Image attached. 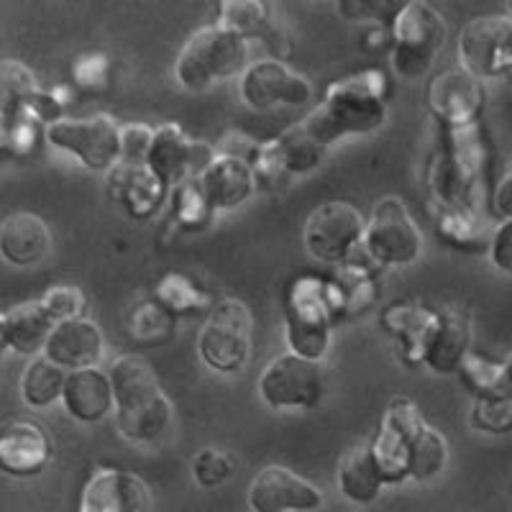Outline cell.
<instances>
[{
    "label": "cell",
    "instance_id": "cell-2",
    "mask_svg": "<svg viewBox=\"0 0 512 512\" xmlns=\"http://www.w3.org/2000/svg\"><path fill=\"white\" fill-rule=\"evenodd\" d=\"M116 397V425L131 443H154L172 423V402L154 369L139 356H121L108 372Z\"/></svg>",
    "mask_w": 512,
    "mask_h": 512
},
{
    "label": "cell",
    "instance_id": "cell-25",
    "mask_svg": "<svg viewBox=\"0 0 512 512\" xmlns=\"http://www.w3.org/2000/svg\"><path fill=\"white\" fill-rule=\"evenodd\" d=\"M52 249V231L36 213H13L0 223V256L13 267L39 264Z\"/></svg>",
    "mask_w": 512,
    "mask_h": 512
},
{
    "label": "cell",
    "instance_id": "cell-16",
    "mask_svg": "<svg viewBox=\"0 0 512 512\" xmlns=\"http://www.w3.org/2000/svg\"><path fill=\"white\" fill-rule=\"evenodd\" d=\"M323 502L326 497L318 487L285 466H267L249 487L251 512H315Z\"/></svg>",
    "mask_w": 512,
    "mask_h": 512
},
{
    "label": "cell",
    "instance_id": "cell-26",
    "mask_svg": "<svg viewBox=\"0 0 512 512\" xmlns=\"http://www.w3.org/2000/svg\"><path fill=\"white\" fill-rule=\"evenodd\" d=\"M54 323L49 313L44 310L41 300L36 303H24L18 308L8 310L0 315V338H3V349H11L16 354L36 356L47 346L49 336L54 331Z\"/></svg>",
    "mask_w": 512,
    "mask_h": 512
},
{
    "label": "cell",
    "instance_id": "cell-36",
    "mask_svg": "<svg viewBox=\"0 0 512 512\" xmlns=\"http://www.w3.org/2000/svg\"><path fill=\"white\" fill-rule=\"evenodd\" d=\"M456 374H459L466 390L472 392L477 400H482V397L512 395V384L507 379L505 364H495V361H487L477 354H469Z\"/></svg>",
    "mask_w": 512,
    "mask_h": 512
},
{
    "label": "cell",
    "instance_id": "cell-24",
    "mask_svg": "<svg viewBox=\"0 0 512 512\" xmlns=\"http://www.w3.org/2000/svg\"><path fill=\"white\" fill-rule=\"evenodd\" d=\"M438 310L418 303H397L382 313V328L390 333L397 351L408 364H423L425 349L436 328Z\"/></svg>",
    "mask_w": 512,
    "mask_h": 512
},
{
    "label": "cell",
    "instance_id": "cell-28",
    "mask_svg": "<svg viewBox=\"0 0 512 512\" xmlns=\"http://www.w3.org/2000/svg\"><path fill=\"white\" fill-rule=\"evenodd\" d=\"M338 489L354 505H372L384 489V477L372 448L356 446L338 464Z\"/></svg>",
    "mask_w": 512,
    "mask_h": 512
},
{
    "label": "cell",
    "instance_id": "cell-31",
    "mask_svg": "<svg viewBox=\"0 0 512 512\" xmlns=\"http://www.w3.org/2000/svg\"><path fill=\"white\" fill-rule=\"evenodd\" d=\"M154 300L162 305L167 313L175 315L177 320L185 318V315H198V313H210V297L200 290L195 282H190L185 274L169 272L164 274L162 280L154 287Z\"/></svg>",
    "mask_w": 512,
    "mask_h": 512
},
{
    "label": "cell",
    "instance_id": "cell-44",
    "mask_svg": "<svg viewBox=\"0 0 512 512\" xmlns=\"http://www.w3.org/2000/svg\"><path fill=\"white\" fill-rule=\"evenodd\" d=\"M152 139L154 128L144 126V123L121 126V164H146Z\"/></svg>",
    "mask_w": 512,
    "mask_h": 512
},
{
    "label": "cell",
    "instance_id": "cell-38",
    "mask_svg": "<svg viewBox=\"0 0 512 512\" xmlns=\"http://www.w3.org/2000/svg\"><path fill=\"white\" fill-rule=\"evenodd\" d=\"M438 231L443 241L461 251H482L487 246V236L472 210H446L438 221Z\"/></svg>",
    "mask_w": 512,
    "mask_h": 512
},
{
    "label": "cell",
    "instance_id": "cell-20",
    "mask_svg": "<svg viewBox=\"0 0 512 512\" xmlns=\"http://www.w3.org/2000/svg\"><path fill=\"white\" fill-rule=\"evenodd\" d=\"M52 461L47 431L29 420H16L0 428V469L11 477H36Z\"/></svg>",
    "mask_w": 512,
    "mask_h": 512
},
{
    "label": "cell",
    "instance_id": "cell-41",
    "mask_svg": "<svg viewBox=\"0 0 512 512\" xmlns=\"http://www.w3.org/2000/svg\"><path fill=\"white\" fill-rule=\"evenodd\" d=\"M251 169H254L256 190L282 192L292 180V177L287 175V169L282 167V159L280 154H277V149H274V141L259 144V152H256L254 162H251Z\"/></svg>",
    "mask_w": 512,
    "mask_h": 512
},
{
    "label": "cell",
    "instance_id": "cell-32",
    "mask_svg": "<svg viewBox=\"0 0 512 512\" xmlns=\"http://www.w3.org/2000/svg\"><path fill=\"white\" fill-rule=\"evenodd\" d=\"M216 26L244 36L246 41L264 39L272 31V8L259 0H226L218 6Z\"/></svg>",
    "mask_w": 512,
    "mask_h": 512
},
{
    "label": "cell",
    "instance_id": "cell-17",
    "mask_svg": "<svg viewBox=\"0 0 512 512\" xmlns=\"http://www.w3.org/2000/svg\"><path fill=\"white\" fill-rule=\"evenodd\" d=\"M105 190L113 203L134 221L154 218L169 203V187L146 164H121L108 172Z\"/></svg>",
    "mask_w": 512,
    "mask_h": 512
},
{
    "label": "cell",
    "instance_id": "cell-34",
    "mask_svg": "<svg viewBox=\"0 0 512 512\" xmlns=\"http://www.w3.org/2000/svg\"><path fill=\"white\" fill-rule=\"evenodd\" d=\"M175 326V315L167 313L154 297L136 303L134 308H131V313H128V333H131L134 341H139V344H167L169 338L175 336Z\"/></svg>",
    "mask_w": 512,
    "mask_h": 512
},
{
    "label": "cell",
    "instance_id": "cell-33",
    "mask_svg": "<svg viewBox=\"0 0 512 512\" xmlns=\"http://www.w3.org/2000/svg\"><path fill=\"white\" fill-rule=\"evenodd\" d=\"M169 216L177 228L190 233L205 231L213 223L216 210L210 208L198 180H187L169 192Z\"/></svg>",
    "mask_w": 512,
    "mask_h": 512
},
{
    "label": "cell",
    "instance_id": "cell-11",
    "mask_svg": "<svg viewBox=\"0 0 512 512\" xmlns=\"http://www.w3.org/2000/svg\"><path fill=\"white\" fill-rule=\"evenodd\" d=\"M425 425L428 423L423 420L413 400H408V397H392L382 415L377 436L369 443L374 459L379 464V472L384 477V484L408 482L410 448L418 441Z\"/></svg>",
    "mask_w": 512,
    "mask_h": 512
},
{
    "label": "cell",
    "instance_id": "cell-6",
    "mask_svg": "<svg viewBox=\"0 0 512 512\" xmlns=\"http://www.w3.org/2000/svg\"><path fill=\"white\" fill-rule=\"evenodd\" d=\"M254 349V318L241 300H221L205 315L198 354L218 374H239Z\"/></svg>",
    "mask_w": 512,
    "mask_h": 512
},
{
    "label": "cell",
    "instance_id": "cell-5",
    "mask_svg": "<svg viewBox=\"0 0 512 512\" xmlns=\"http://www.w3.org/2000/svg\"><path fill=\"white\" fill-rule=\"evenodd\" d=\"M338 318L331 282L303 277L290 287L287 297L285 338L290 354L320 361L331 349L333 320Z\"/></svg>",
    "mask_w": 512,
    "mask_h": 512
},
{
    "label": "cell",
    "instance_id": "cell-43",
    "mask_svg": "<svg viewBox=\"0 0 512 512\" xmlns=\"http://www.w3.org/2000/svg\"><path fill=\"white\" fill-rule=\"evenodd\" d=\"M72 80L80 90H88V93H103L108 88V80H111V62L105 54H82L72 64Z\"/></svg>",
    "mask_w": 512,
    "mask_h": 512
},
{
    "label": "cell",
    "instance_id": "cell-40",
    "mask_svg": "<svg viewBox=\"0 0 512 512\" xmlns=\"http://www.w3.org/2000/svg\"><path fill=\"white\" fill-rule=\"evenodd\" d=\"M236 472V459L228 456L226 451L218 448H203L195 459H192V477L200 487H221Z\"/></svg>",
    "mask_w": 512,
    "mask_h": 512
},
{
    "label": "cell",
    "instance_id": "cell-35",
    "mask_svg": "<svg viewBox=\"0 0 512 512\" xmlns=\"http://www.w3.org/2000/svg\"><path fill=\"white\" fill-rule=\"evenodd\" d=\"M39 93L34 75L26 64L3 59L0 62V118L11 121L29 105V100Z\"/></svg>",
    "mask_w": 512,
    "mask_h": 512
},
{
    "label": "cell",
    "instance_id": "cell-48",
    "mask_svg": "<svg viewBox=\"0 0 512 512\" xmlns=\"http://www.w3.org/2000/svg\"><path fill=\"white\" fill-rule=\"evenodd\" d=\"M510 172H512V162H510Z\"/></svg>",
    "mask_w": 512,
    "mask_h": 512
},
{
    "label": "cell",
    "instance_id": "cell-13",
    "mask_svg": "<svg viewBox=\"0 0 512 512\" xmlns=\"http://www.w3.org/2000/svg\"><path fill=\"white\" fill-rule=\"evenodd\" d=\"M213 159H216L213 146L190 139L177 123H164V126L154 128L146 167L152 169L172 192L182 182L198 180Z\"/></svg>",
    "mask_w": 512,
    "mask_h": 512
},
{
    "label": "cell",
    "instance_id": "cell-27",
    "mask_svg": "<svg viewBox=\"0 0 512 512\" xmlns=\"http://www.w3.org/2000/svg\"><path fill=\"white\" fill-rule=\"evenodd\" d=\"M333 300H336L338 318L367 313L377 300V267L372 262L349 259L346 264L336 267V280H331Z\"/></svg>",
    "mask_w": 512,
    "mask_h": 512
},
{
    "label": "cell",
    "instance_id": "cell-46",
    "mask_svg": "<svg viewBox=\"0 0 512 512\" xmlns=\"http://www.w3.org/2000/svg\"><path fill=\"white\" fill-rule=\"evenodd\" d=\"M495 210L505 221H512V172H507L500 185H497Z\"/></svg>",
    "mask_w": 512,
    "mask_h": 512
},
{
    "label": "cell",
    "instance_id": "cell-45",
    "mask_svg": "<svg viewBox=\"0 0 512 512\" xmlns=\"http://www.w3.org/2000/svg\"><path fill=\"white\" fill-rule=\"evenodd\" d=\"M489 256H492V264L500 272L512 274V221H502L497 231L492 233Z\"/></svg>",
    "mask_w": 512,
    "mask_h": 512
},
{
    "label": "cell",
    "instance_id": "cell-19",
    "mask_svg": "<svg viewBox=\"0 0 512 512\" xmlns=\"http://www.w3.org/2000/svg\"><path fill=\"white\" fill-rule=\"evenodd\" d=\"M103 351V331L90 318L57 323L47 346H44V356L54 361L57 367H62L64 372L95 369L103 359Z\"/></svg>",
    "mask_w": 512,
    "mask_h": 512
},
{
    "label": "cell",
    "instance_id": "cell-1",
    "mask_svg": "<svg viewBox=\"0 0 512 512\" xmlns=\"http://www.w3.org/2000/svg\"><path fill=\"white\" fill-rule=\"evenodd\" d=\"M387 98L390 77L379 70L356 72L328 85L323 100L315 105L303 126L326 149L344 136L374 134L387 118Z\"/></svg>",
    "mask_w": 512,
    "mask_h": 512
},
{
    "label": "cell",
    "instance_id": "cell-29",
    "mask_svg": "<svg viewBox=\"0 0 512 512\" xmlns=\"http://www.w3.org/2000/svg\"><path fill=\"white\" fill-rule=\"evenodd\" d=\"M67 374L70 372H64L44 354L36 356L29 361V367L24 369V377H21V397L29 408H52L54 402L62 400Z\"/></svg>",
    "mask_w": 512,
    "mask_h": 512
},
{
    "label": "cell",
    "instance_id": "cell-8",
    "mask_svg": "<svg viewBox=\"0 0 512 512\" xmlns=\"http://www.w3.org/2000/svg\"><path fill=\"white\" fill-rule=\"evenodd\" d=\"M367 218L351 203H323L313 210L305 221L303 241L313 259L331 267H341L354 259L359 246L364 244Z\"/></svg>",
    "mask_w": 512,
    "mask_h": 512
},
{
    "label": "cell",
    "instance_id": "cell-42",
    "mask_svg": "<svg viewBox=\"0 0 512 512\" xmlns=\"http://www.w3.org/2000/svg\"><path fill=\"white\" fill-rule=\"evenodd\" d=\"M41 305H44V310H47L54 323L85 318V310H88V300H85L82 290L70 285L52 287L47 295L41 297Z\"/></svg>",
    "mask_w": 512,
    "mask_h": 512
},
{
    "label": "cell",
    "instance_id": "cell-15",
    "mask_svg": "<svg viewBox=\"0 0 512 512\" xmlns=\"http://www.w3.org/2000/svg\"><path fill=\"white\" fill-rule=\"evenodd\" d=\"M484 108V85L466 70H446L428 85V111L448 131L477 126Z\"/></svg>",
    "mask_w": 512,
    "mask_h": 512
},
{
    "label": "cell",
    "instance_id": "cell-3",
    "mask_svg": "<svg viewBox=\"0 0 512 512\" xmlns=\"http://www.w3.org/2000/svg\"><path fill=\"white\" fill-rule=\"evenodd\" d=\"M251 41L221 26L200 29L182 47L175 62V77L190 93H205L223 80L244 75L249 67Z\"/></svg>",
    "mask_w": 512,
    "mask_h": 512
},
{
    "label": "cell",
    "instance_id": "cell-14",
    "mask_svg": "<svg viewBox=\"0 0 512 512\" xmlns=\"http://www.w3.org/2000/svg\"><path fill=\"white\" fill-rule=\"evenodd\" d=\"M313 85L305 75L290 70L282 59H259L241 75V100L254 111H272L277 105L310 103Z\"/></svg>",
    "mask_w": 512,
    "mask_h": 512
},
{
    "label": "cell",
    "instance_id": "cell-39",
    "mask_svg": "<svg viewBox=\"0 0 512 512\" xmlns=\"http://www.w3.org/2000/svg\"><path fill=\"white\" fill-rule=\"evenodd\" d=\"M472 428L482 433H510L512 431V395L500 397H482L474 400L472 415Z\"/></svg>",
    "mask_w": 512,
    "mask_h": 512
},
{
    "label": "cell",
    "instance_id": "cell-21",
    "mask_svg": "<svg viewBox=\"0 0 512 512\" xmlns=\"http://www.w3.org/2000/svg\"><path fill=\"white\" fill-rule=\"evenodd\" d=\"M198 182L203 187L205 200H208V205L216 213L239 208L256 192L251 164L244 162V159L226 157V154L218 152L216 159L210 162V167L198 177Z\"/></svg>",
    "mask_w": 512,
    "mask_h": 512
},
{
    "label": "cell",
    "instance_id": "cell-22",
    "mask_svg": "<svg viewBox=\"0 0 512 512\" xmlns=\"http://www.w3.org/2000/svg\"><path fill=\"white\" fill-rule=\"evenodd\" d=\"M62 405L77 423H100L111 413H116L111 377L98 367L70 372L62 392Z\"/></svg>",
    "mask_w": 512,
    "mask_h": 512
},
{
    "label": "cell",
    "instance_id": "cell-10",
    "mask_svg": "<svg viewBox=\"0 0 512 512\" xmlns=\"http://www.w3.org/2000/svg\"><path fill=\"white\" fill-rule=\"evenodd\" d=\"M259 395L272 410L318 408L326 395L323 364L295 354H282L259 377Z\"/></svg>",
    "mask_w": 512,
    "mask_h": 512
},
{
    "label": "cell",
    "instance_id": "cell-37",
    "mask_svg": "<svg viewBox=\"0 0 512 512\" xmlns=\"http://www.w3.org/2000/svg\"><path fill=\"white\" fill-rule=\"evenodd\" d=\"M448 461V446L446 438L425 425L423 433L418 436V441L410 448V461H408V477L415 479V482H431L438 474L446 469Z\"/></svg>",
    "mask_w": 512,
    "mask_h": 512
},
{
    "label": "cell",
    "instance_id": "cell-18",
    "mask_svg": "<svg viewBox=\"0 0 512 512\" xmlns=\"http://www.w3.org/2000/svg\"><path fill=\"white\" fill-rule=\"evenodd\" d=\"M152 489L139 474L123 469H100L85 484L80 512H149Z\"/></svg>",
    "mask_w": 512,
    "mask_h": 512
},
{
    "label": "cell",
    "instance_id": "cell-9",
    "mask_svg": "<svg viewBox=\"0 0 512 512\" xmlns=\"http://www.w3.org/2000/svg\"><path fill=\"white\" fill-rule=\"evenodd\" d=\"M44 139L95 172H111L121 162V126L111 116L62 118L44 128Z\"/></svg>",
    "mask_w": 512,
    "mask_h": 512
},
{
    "label": "cell",
    "instance_id": "cell-47",
    "mask_svg": "<svg viewBox=\"0 0 512 512\" xmlns=\"http://www.w3.org/2000/svg\"><path fill=\"white\" fill-rule=\"evenodd\" d=\"M505 372H507V379H510V384H512V354L507 356V361H505Z\"/></svg>",
    "mask_w": 512,
    "mask_h": 512
},
{
    "label": "cell",
    "instance_id": "cell-12",
    "mask_svg": "<svg viewBox=\"0 0 512 512\" xmlns=\"http://www.w3.org/2000/svg\"><path fill=\"white\" fill-rule=\"evenodd\" d=\"M461 70L477 80H497L512 72V18L482 16L459 36Z\"/></svg>",
    "mask_w": 512,
    "mask_h": 512
},
{
    "label": "cell",
    "instance_id": "cell-30",
    "mask_svg": "<svg viewBox=\"0 0 512 512\" xmlns=\"http://www.w3.org/2000/svg\"><path fill=\"white\" fill-rule=\"evenodd\" d=\"M274 149L280 154L282 167L287 169V175H308L313 169L320 167L323 157H326V146L320 144L308 128L303 126V121L295 123L292 128H287L280 139H274Z\"/></svg>",
    "mask_w": 512,
    "mask_h": 512
},
{
    "label": "cell",
    "instance_id": "cell-23",
    "mask_svg": "<svg viewBox=\"0 0 512 512\" xmlns=\"http://www.w3.org/2000/svg\"><path fill=\"white\" fill-rule=\"evenodd\" d=\"M469 341H472L469 315L461 313L459 308H441L423 364L436 374H456L469 356Z\"/></svg>",
    "mask_w": 512,
    "mask_h": 512
},
{
    "label": "cell",
    "instance_id": "cell-4",
    "mask_svg": "<svg viewBox=\"0 0 512 512\" xmlns=\"http://www.w3.org/2000/svg\"><path fill=\"white\" fill-rule=\"evenodd\" d=\"M392 36V72L402 80H420L433 70L448 39V26L441 13L423 0L402 3L395 21L390 24Z\"/></svg>",
    "mask_w": 512,
    "mask_h": 512
},
{
    "label": "cell",
    "instance_id": "cell-7",
    "mask_svg": "<svg viewBox=\"0 0 512 512\" xmlns=\"http://www.w3.org/2000/svg\"><path fill=\"white\" fill-rule=\"evenodd\" d=\"M361 246L374 267H408L423 254V236L408 205L390 195L374 205Z\"/></svg>",
    "mask_w": 512,
    "mask_h": 512
}]
</instances>
